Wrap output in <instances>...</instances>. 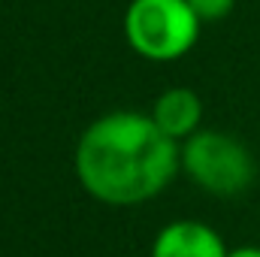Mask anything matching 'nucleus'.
<instances>
[{"instance_id": "1", "label": "nucleus", "mask_w": 260, "mask_h": 257, "mask_svg": "<svg viewBox=\"0 0 260 257\" xmlns=\"http://www.w3.org/2000/svg\"><path fill=\"white\" fill-rule=\"evenodd\" d=\"M73 160L82 188L94 200L139 206L176 179L182 148L145 112H109L88 124Z\"/></svg>"}, {"instance_id": "2", "label": "nucleus", "mask_w": 260, "mask_h": 257, "mask_svg": "<svg viewBox=\"0 0 260 257\" xmlns=\"http://www.w3.org/2000/svg\"><path fill=\"white\" fill-rule=\"evenodd\" d=\"M200 24L188 0H133L124 12L130 49L154 64L185 58L200 40Z\"/></svg>"}, {"instance_id": "3", "label": "nucleus", "mask_w": 260, "mask_h": 257, "mask_svg": "<svg viewBox=\"0 0 260 257\" xmlns=\"http://www.w3.org/2000/svg\"><path fill=\"white\" fill-rule=\"evenodd\" d=\"M182 170L197 188L215 197H239L257 176L248 145L221 130H197L185 139Z\"/></svg>"}, {"instance_id": "4", "label": "nucleus", "mask_w": 260, "mask_h": 257, "mask_svg": "<svg viewBox=\"0 0 260 257\" xmlns=\"http://www.w3.org/2000/svg\"><path fill=\"white\" fill-rule=\"evenodd\" d=\"M151 257H227V245L209 224L185 218L167 224L154 236Z\"/></svg>"}, {"instance_id": "5", "label": "nucleus", "mask_w": 260, "mask_h": 257, "mask_svg": "<svg viewBox=\"0 0 260 257\" xmlns=\"http://www.w3.org/2000/svg\"><path fill=\"white\" fill-rule=\"evenodd\" d=\"M151 118L157 121V127L164 130L167 136H173L176 142L179 139H188V136H194L197 130H200L203 100H200V94L191 91V88H170V91H164L154 100Z\"/></svg>"}, {"instance_id": "6", "label": "nucleus", "mask_w": 260, "mask_h": 257, "mask_svg": "<svg viewBox=\"0 0 260 257\" xmlns=\"http://www.w3.org/2000/svg\"><path fill=\"white\" fill-rule=\"evenodd\" d=\"M188 3L200 15V21H218V18H224V15L233 12L236 0H188Z\"/></svg>"}, {"instance_id": "7", "label": "nucleus", "mask_w": 260, "mask_h": 257, "mask_svg": "<svg viewBox=\"0 0 260 257\" xmlns=\"http://www.w3.org/2000/svg\"><path fill=\"white\" fill-rule=\"evenodd\" d=\"M227 257H260V245H236L227 251Z\"/></svg>"}]
</instances>
